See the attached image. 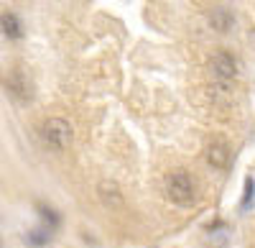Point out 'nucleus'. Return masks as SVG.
I'll list each match as a JSON object with an SVG mask.
<instances>
[{"label":"nucleus","mask_w":255,"mask_h":248,"mask_svg":"<svg viewBox=\"0 0 255 248\" xmlns=\"http://www.w3.org/2000/svg\"><path fill=\"white\" fill-rule=\"evenodd\" d=\"M163 192L174 205L186 208V205H191L194 197H197V182H194V177H191V172L176 167L163 177Z\"/></svg>","instance_id":"nucleus-1"},{"label":"nucleus","mask_w":255,"mask_h":248,"mask_svg":"<svg viewBox=\"0 0 255 248\" xmlns=\"http://www.w3.org/2000/svg\"><path fill=\"white\" fill-rule=\"evenodd\" d=\"M0 82H3V87L20 102L33 97V82H31V74L23 69V64H8L0 72Z\"/></svg>","instance_id":"nucleus-2"},{"label":"nucleus","mask_w":255,"mask_h":248,"mask_svg":"<svg viewBox=\"0 0 255 248\" xmlns=\"http://www.w3.org/2000/svg\"><path fill=\"white\" fill-rule=\"evenodd\" d=\"M41 133H44L49 146L51 149H59V151L69 149L72 143H74V128H72V123L67 118H46Z\"/></svg>","instance_id":"nucleus-3"},{"label":"nucleus","mask_w":255,"mask_h":248,"mask_svg":"<svg viewBox=\"0 0 255 248\" xmlns=\"http://www.w3.org/2000/svg\"><path fill=\"white\" fill-rule=\"evenodd\" d=\"M0 31H3L8 38H13V41L23 38V33H26L23 23H20V18L13 10H3V13H0Z\"/></svg>","instance_id":"nucleus-4"},{"label":"nucleus","mask_w":255,"mask_h":248,"mask_svg":"<svg viewBox=\"0 0 255 248\" xmlns=\"http://www.w3.org/2000/svg\"><path fill=\"white\" fill-rule=\"evenodd\" d=\"M212 64H215V69L222 74V77H232L235 74V61H232L225 51H217V54H212Z\"/></svg>","instance_id":"nucleus-5"}]
</instances>
